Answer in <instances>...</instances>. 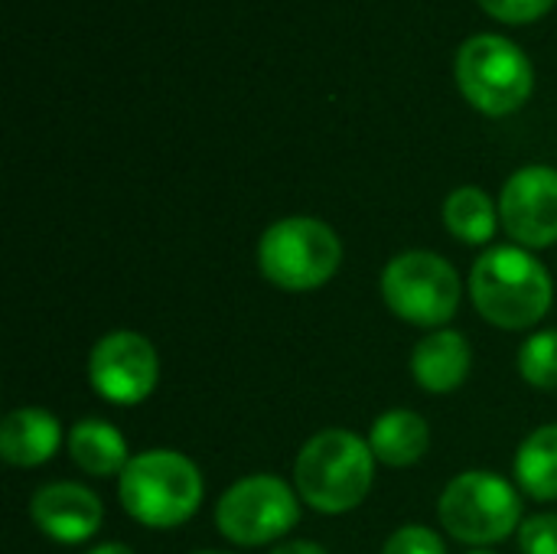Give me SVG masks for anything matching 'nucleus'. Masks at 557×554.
Returning a JSON list of instances; mask_svg holds the SVG:
<instances>
[{
    "label": "nucleus",
    "instance_id": "nucleus-1",
    "mask_svg": "<svg viewBox=\"0 0 557 554\" xmlns=\"http://www.w3.org/2000/svg\"><path fill=\"white\" fill-rule=\"evenodd\" d=\"M375 480V454L372 447L352 431H320L313 434L294 464V487L297 496L323 513L343 516L366 503Z\"/></svg>",
    "mask_w": 557,
    "mask_h": 554
},
{
    "label": "nucleus",
    "instance_id": "nucleus-2",
    "mask_svg": "<svg viewBox=\"0 0 557 554\" xmlns=\"http://www.w3.org/2000/svg\"><path fill=\"white\" fill-rule=\"evenodd\" d=\"M470 297L493 327L529 330L552 307V274L522 245H496L473 264Z\"/></svg>",
    "mask_w": 557,
    "mask_h": 554
},
{
    "label": "nucleus",
    "instance_id": "nucleus-3",
    "mask_svg": "<svg viewBox=\"0 0 557 554\" xmlns=\"http://www.w3.org/2000/svg\"><path fill=\"white\" fill-rule=\"evenodd\" d=\"M117 496L124 513L140 526L176 529L202 506V473L176 451H144L117 477Z\"/></svg>",
    "mask_w": 557,
    "mask_h": 554
},
{
    "label": "nucleus",
    "instance_id": "nucleus-4",
    "mask_svg": "<svg viewBox=\"0 0 557 554\" xmlns=\"http://www.w3.org/2000/svg\"><path fill=\"white\" fill-rule=\"evenodd\" d=\"M343 264L339 235L310 216H290L274 222L258 242V268L261 274L290 294L317 291L336 278Z\"/></svg>",
    "mask_w": 557,
    "mask_h": 554
},
{
    "label": "nucleus",
    "instance_id": "nucleus-5",
    "mask_svg": "<svg viewBox=\"0 0 557 554\" xmlns=\"http://www.w3.org/2000/svg\"><path fill=\"white\" fill-rule=\"evenodd\" d=\"M457 85L476 111L506 118L529 101L535 72L529 56L512 39L483 33L460 46Z\"/></svg>",
    "mask_w": 557,
    "mask_h": 554
},
{
    "label": "nucleus",
    "instance_id": "nucleus-6",
    "mask_svg": "<svg viewBox=\"0 0 557 554\" xmlns=\"http://www.w3.org/2000/svg\"><path fill=\"white\" fill-rule=\"evenodd\" d=\"M441 526L463 545H496L522 522L516 487L490 470H467L447 483L437 503Z\"/></svg>",
    "mask_w": 557,
    "mask_h": 554
},
{
    "label": "nucleus",
    "instance_id": "nucleus-7",
    "mask_svg": "<svg viewBox=\"0 0 557 554\" xmlns=\"http://www.w3.org/2000/svg\"><path fill=\"white\" fill-rule=\"evenodd\" d=\"M385 307L411 327L444 330L457 313L463 284L454 264L434 251H405L392 258L382 271Z\"/></svg>",
    "mask_w": 557,
    "mask_h": 554
},
{
    "label": "nucleus",
    "instance_id": "nucleus-8",
    "mask_svg": "<svg viewBox=\"0 0 557 554\" xmlns=\"http://www.w3.org/2000/svg\"><path fill=\"white\" fill-rule=\"evenodd\" d=\"M297 522H300V496L281 477L271 473H255L232 483L215 503L219 532L242 549L277 542Z\"/></svg>",
    "mask_w": 557,
    "mask_h": 554
},
{
    "label": "nucleus",
    "instance_id": "nucleus-9",
    "mask_svg": "<svg viewBox=\"0 0 557 554\" xmlns=\"http://www.w3.org/2000/svg\"><path fill=\"white\" fill-rule=\"evenodd\" d=\"M88 382L111 405H140L160 382V356L153 343L134 330L108 333L88 356Z\"/></svg>",
    "mask_w": 557,
    "mask_h": 554
},
{
    "label": "nucleus",
    "instance_id": "nucleus-10",
    "mask_svg": "<svg viewBox=\"0 0 557 554\" xmlns=\"http://www.w3.org/2000/svg\"><path fill=\"white\" fill-rule=\"evenodd\" d=\"M499 216L509 238L522 248H548L557 242V170L522 167L499 196Z\"/></svg>",
    "mask_w": 557,
    "mask_h": 554
},
{
    "label": "nucleus",
    "instance_id": "nucleus-11",
    "mask_svg": "<svg viewBox=\"0 0 557 554\" xmlns=\"http://www.w3.org/2000/svg\"><path fill=\"white\" fill-rule=\"evenodd\" d=\"M29 516L36 529L62 545H78L88 542L101 522H104V506L101 500L78 483H46L36 490L29 503Z\"/></svg>",
    "mask_w": 557,
    "mask_h": 554
},
{
    "label": "nucleus",
    "instance_id": "nucleus-12",
    "mask_svg": "<svg viewBox=\"0 0 557 554\" xmlns=\"http://www.w3.org/2000/svg\"><path fill=\"white\" fill-rule=\"evenodd\" d=\"M470 362H473V353H470V343L463 340V333L444 327V330L428 333L414 346V353H411V376H414V382L424 392L450 395V392H457L467 382Z\"/></svg>",
    "mask_w": 557,
    "mask_h": 554
},
{
    "label": "nucleus",
    "instance_id": "nucleus-13",
    "mask_svg": "<svg viewBox=\"0 0 557 554\" xmlns=\"http://www.w3.org/2000/svg\"><path fill=\"white\" fill-rule=\"evenodd\" d=\"M62 444L59 418L42 408H16L0 424V457L10 467H39Z\"/></svg>",
    "mask_w": 557,
    "mask_h": 554
},
{
    "label": "nucleus",
    "instance_id": "nucleus-14",
    "mask_svg": "<svg viewBox=\"0 0 557 554\" xmlns=\"http://www.w3.org/2000/svg\"><path fill=\"white\" fill-rule=\"evenodd\" d=\"M69 457L72 464L88 473V477H121L124 467L131 464V451H127V441L124 434L101 421V418H85L78 421L72 431H69Z\"/></svg>",
    "mask_w": 557,
    "mask_h": 554
},
{
    "label": "nucleus",
    "instance_id": "nucleus-15",
    "mask_svg": "<svg viewBox=\"0 0 557 554\" xmlns=\"http://www.w3.org/2000/svg\"><path fill=\"white\" fill-rule=\"evenodd\" d=\"M369 447L375 454V460H382L385 467H411L418 464L428 447H431V428L418 411L408 408H395L375 418L372 431H369Z\"/></svg>",
    "mask_w": 557,
    "mask_h": 554
},
{
    "label": "nucleus",
    "instance_id": "nucleus-16",
    "mask_svg": "<svg viewBox=\"0 0 557 554\" xmlns=\"http://www.w3.org/2000/svg\"><path fill=\"white\" fill-rule=\"evenodd\" d=\"M516 483L539 503L557 500V424L532 431L516 454Z\"/></svg>",
    "mask_w": 557,
    "mask_h": 554
},
{
    "label": "nucleus",
    "instance_id": "nucleus-17",
    "mask_svg": "<svg viewBox=\"0 0 557 554\" xmlns=\"http://www.w3.org/2000/svg\"><path fill=\"white\" fill-rule=\"evenodd\" d=\"M444 225L463 245H486L496 235V202L480 186H460L444 199Z\"/></svg>",
    "mask_w": 557,
    "mask_h": 554
},
{
    "label": "nucleus",
    "instance_id": "nucleus-18",
    "mask_svg": "<svg viewBox=\"0 0 557 554\" xmlns=\"http://www.w3.org/2000/svg\"><path fill=\"white\" fill-rule=\"evenodd\" d=\"M519 372L535 389H557V330L535 333L522 343Z\"/></svg>",
    "mask_w": 557,
    "mask_h": 554
},
{
    "label": "nucleus",
    "instance_id": "nucleus-19",
    "mask_svg": "<svg viewBox=\"0 0 557 554\" xmlns=\"http://www.w3.org/2000/svg\"><path fill=\"white\" fill-rule=\"evenodd\" d=\"M382 554H447L444 539L428 526H401L388 535Z\"/></svg>",
    "mask_w": 557,
    "mask_h": 554
},
{
    "label": "nucleus",
    "instance_id": "nucleus-20",
    "mask_svg": "<svg viewBox=\"0 0 557 554\" xmlns=\"http://www.w3.org/2000/svg\"><path fill=\"white\" fill-rule=\"evenodd\" d=\"M519 545L525 554H557V516H532L519 526Z\"/></svg>",
    "mask_w": 557,
    "mask_h": 554
},
{
    "label": "nucleus",
    "instance_id": "nucleus-21",
    "mask_svg": "<svg viewBox=\"0 0 557 554\" xmlns=\"http://www.w3.org/2000/svg\"><path fill=\"white\" fill-rule=\"evenodd\" d=\"M480 7L503 23H535L555 7V0H480Z\"/></svg>",
    "mask_w": 557,
    "mask_h": 554
},
{
    "label": "nucleus",
    "instance_id": "nucleus-22",
    "mask_svg": "<svg viewBox=\"0 0 557 554\" xmlns=\"http://www.w3.org/2000/svg\"><path fill=\"white\" fill-rule=\"evenodd\" d=\"M268 554H326L323 552V545H317V542H284V545H277L274 552Z\"/></svg>",
    "mask_w": 557,
    "mask_h": 554
},
{
    "label": "nucleus",
    "instance_id": "nucleus-23",
    "mask_svg": "<svg viewBox=\"0 0 557 554\" xmlns=\"http://www.w3.org/2000/svg\"><path fill=\"white\" fill-rule=\"evenodd\" d=\"M85 554H134L127 545H121V542H104V545H98V549H91V552Z\"/></svg>",
    "mask_w": 557,
    "mask_h": 554
},
{
    "label": "nucleus",
    "instance_id": "nucleus-24",
    "mask_svg": "<svg viewBox=\"0 0 557 554\" xmlns=\"http://www.w3.org/2000/svg\"><path fill=\"white\" fill-rule=\"evenodd\" d=\"M193 554H228V552H193Z\"/></svg>",
    "mask_w": 557,
    "mask_h": 554
},
{
    "label": "nucleus",
    "instance_id": "nucleus-25",
    "mask_svg": "<svg viewBox=\"0 0 557 554\" xmlns=\"http://www.w3.org/2000/svg\"><path fill=\"white\" fill-rule=\"evenodd\" d=\"M467 554H490V552H467Z\"/></svg>",
    "mask_w": 557,
    "mask_h": 554
}]
</instances>
